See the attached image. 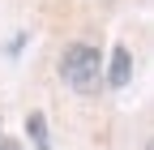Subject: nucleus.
I'll list each match as a JSON object with an SVG mask.
<instances>
[{
    "instance_id": "obj_1",
    "label": "nucleus",
    "mask_w": 154,
    "mask_h": 150,
    "mask_svg": "<svg viewBox=\"0 0 154 150\" xmlns=\"http://www.w3.org/2000/svg\"><path fill=\"white\" fill-rule=\"evenodd\" d=\"M60 82L73 95H99L103 86V56L94 43H69L60 56Z\"/></svg>"
},
{
    "instance_id": "obj_2",
    "label": "nucleus",
    "mask_w": 154,
    "mask_h": 150,
    "mask_svg": "<svg viewBox=\"0 0 154 150\" xmlns=\"http://www.w3.org/2000/svg\"><path fill=\"white\" fill-rule=\"evenodd\" d=\"M128 77H133V56H128L124 43H116V47H111V60H107V69H103V82L120 90V86H128Z\"/></svg>"
},
{
    "instance_id": "obj_3",
    "label": "nucleus",
    "mask_w": 154,
    "mask_h": 150,
    "mask_svg": "<svg viewBox=\"0 0 154 150\" xmlns=\"http://www.w3.org/2000/svg\"><path fill=\"white\" fill-rule=\"evenodd\" d=\"M26 137H30V146H22V150H51V142H47V120H43V111H30V116H26Z\"/></svg>"
},
{
    "instance_id": "obj_4",
    "label": "nucleus",
    "mask_w": 154,
    "mask_h": 150,
    "mask_svg": "<svg viewBox=\"0 0 154 150\" xmlns=\"http://www.w3.org/2000/svg\"><path fill=\"white\" fill-rule=\"evenodd\" d=\"M0 150H22V146H17L13 137H5V133H0Z\"/></svg>"
},
{
    "instance_id": "obj_5",
    "label": "nucleus",
    "mask_w": 154,
    "mask_h": 150,
    "mask_svg": "<svg viewBox=\"0 0 154 150\" xmlns=\"http://www.w3.org/2000/svg\"><path fill=\"white\" fill-rule=\"evenodd\" d=\"M146 150H154V137H150V146H146Z\"/></svg>"
}]
</instances>
